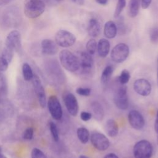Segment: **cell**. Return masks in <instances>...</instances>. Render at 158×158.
<instances>
[{
  "mask_svg": "<svg viewBox=\"0 0 158 158\" xmlns=\"http://www.w3.org/2000/svg\"><path fill=\"white\" fill-rule=\"evenodd\" d=\"M59 60L62 66L70 72H76L79 70L78 56L69 50H62L59 53Z\"/></svg>",
  "mask_w": 158,
  "mask_h": 158,
  "instance_id": "1",
  "label": "cell"
},
{
  "mask_svg": "<svg viewBox=\"0 0 158 158\" xmlns=\"http://www.w3.org/2000/svg\"><path fill=\"white\" fill-rule=\"evenodd\" d=\"M45 7L44 0H26L24 14L29 19H36L44 12Z\"/></svg>",
  "mask_w": 158,
  "mask_h": 158,
  "instance_id": "2",
  "label": "cell"
},
{
  "mask_svg": "<svg viewBox=\"0 0 158 158\" xmlns=\"http://www.w3.org/2000/svg\"><path fill=\"white\" fill-rule=\"evenodd\" d=\"M78 58L79 60V70L80 73L84 75H89L93 71L94 68V59L92 55L85 51L80 52L78 54Z\"/></svg>",
  "mask_w": 158,
  "mask_h": 158,
  "instance_id": "3",
  "label": "cell"
},
{
  "mask_svg": "<svg viewBox=\"0 0 158 158\" xmlns=\"http://www.w3.org/2000/svg\"><path fill=\"white\" fill-rule=\"evenodd\" d=\"M133 153L135 158H151L153 153L152 144L146 139L139 140L134 145Z\"/></svg>",
  "mask_w": 158,
  "mask_h": 158,
  "instance_id": "4",
  "label": "cell"
},
{
  "mask_svg": "<svg viewBox=\"0 0 158 158\" xmlns=\"http://www.w3.org/2000/svg\"><path fill=\"white\" fill-rule=\"evenodd\" d=\"M130 48L124 43H120L116 44L111 50L110 58L115 63L119 64L124 62L129 56Z\"/></svg>",
  "mask_w": 158,
  "mask_h": 158,
  "instance_id": "5",
  "label": "cell"
},
{
  "mask_svg": "<svg viewBox=\"0 0 158 158\" xmlns=\"http://www.w3.org/2000/svg\"><path fill=\"white\" fill-rule=\"evenodd\" d=\"M76 41L75 36L65 30H60L56 33L55 42L62 48H69L73 46Z\"/></svg>",
  "mask_w": 158,
  "mask_h": 158,
  "instance_id": "6",
  "label": "cell"
},
{
  "mask_svg": "<svg viewBox=\"0 0 158 158\" xmlns=\"http://www.w3.org/2000/svg\"><path fill=\"white\" fill-rule=\"evenodd\" d=\"M90 141L93 146L97 150L104 151L108 149L110 142L107 136L102 133L94 131L90 135Z\"/></svg>",
  "mask_w": 158,
  "mask_h": 158,
  "instance_id": "7",
  "label": "cell"
},
{
  "mask_svg": "<svg viewBox=\"0 0 158 158\" xmlns=\"http://www.w3.org/2000/svg\"><path fill=\"white\" fill-rule=\"evenodd\" d=\"M114 102L120 110H126L128 107L129 101L127 86L122 85L118 88L114 96Z\"/></svg>",
  "mask_w": 158,
  "mask_h": 158,
  "instance_id": "8",
  "label": "cell"
},
{
  "mask_svg": "<svg viewBox=\"0 0 158 158\" xmlns=\"http://www.w3.org/2000/svg\"><path fill=\"white\" fill-rule=\"evenodd\" d=\"M48 107L51 115L54 120H59L61 119L63 115L62 108L56 96H49L48 101Z\"/></svg>",
  "mask_w": 158,
  "mask_h": 158,
  "instance_id": "9",
  "label": "cell"
},
{
  "mask_svg": "<svg viewBox=\"0 0 158 158\" xmlns=\"http://www.w3.org/2000/svg\"><path fill=\"white\" fill-rule=\"evenodd\" d=\"M5 46L12 49L14 51L20 52L22 49L20 33L17 30L11 31L6 38Z\"/></svg>",
  "mask_w": 158,
  "mask_h": 158,
  "instance_id": "10",
  "label": "cell"
},
{
  "mask_svg": "<svg viewBox=\"0 0 158 158\" xmlns=\"http://www.w3.org/2000/svg\"><path fill=\"white\" fill-rule=\"evenodd\" d=\"M130 125L136 130H142L145 125V120L143 115L136 110H131L128 114Z\"/></svg>",
  "mask_w": 158,
  "mask_h": 158,
  "instance_id": "11",
  "label": "cell"
},
{
  "mask_svg": "<svg viewBox=\"0 0 158 158\" xmlns=\"http://www.w3.org/2000/svg\"><path fill=\"white\" fill-rule=\"evenodd\" d=\"M134 91L140 96H148L152 91V86L149 81L144 78H139L133 83Z\"/></svg>",
  "mask_w": 158,
  "mask_h": 158,
  "instance_id": "12",
  "label": "cell"
},
{
  "mask_svg": "<svg viewBox=\"0 0 158 158\" xmlns=\"http://www.w3.org/2000/svg\"><path fill=\"white\" fill-rule=\"evenodd\" d=\"M64 102L68 112L75 117L78 112L79 106L75 96L71 93H67L64 96Z\"/></svg>",
  "mask_w": 158,
  "mask_h": 158,
  "instance_id": "13",
  "label": "cell"
},
{
  "mask_svg": "<svg viewBox=\"0 0 158 158\" xmlns=\"http://www.w3.org/2000/svg\"><path fill=\"white\" fill-rule=\"evenodd\" d=\"M32 80V84L35 89V91L39 103L42 107H44L46 105V98L45 91L43 88V86L41 82L40 79L36 75H34Z\"/></svg>",
  "mask_w": 158,
  "mask_h": 158,
  "instance_id": "14",
  "label": "cell"
},
{
  "mask_svg": "<svg viewBox=\"0 0 158 158\" xmlns=\"http://www.w3.org/2000/svg\"><path fill=\"white\" fill-rule=\"evenodd\" d=\"M58 45L56 43L50 39H44L41 41V51L44 54L53 56L58 51Z\"/></svg>",
  "mask_w": 158,
  "mask_h": 158,
  "instance_id": "15",
  "label": "cell"
},
{
  "mask_svg": "<svg viewBox=\"0 0 158 158\" xmlns=\"http://www.w3.org/2000/svg\"><path fill=\"white\" fill-rule=\"evenodd\" d=\"M101 27L99 22L95 18H91L87 27V31L88 35L93 38L97 37L100 35Z\"/></svg>",
  "mask_w": 158,
  "mask_h": 158,
  "instance_id": "16",
  "label": "cell"
},
{
  "mask_svg": "<svg viewBox=\"0 0 158 158\" xmlns=\"http://www.w3.org/2000/svg\"><path fill=\"white\" fill-rule=\"evenodd\" d=\"M110 44L106 38H101L98 43L97 51L98 55L102 58L106 57L110 52Z\"/></svg>",
  "mask_w": 158,
  "mask_h": 158,
  "instance_id": "17",
  "label": "cell"
},
{
  "mask_svg": "<svg viewBox=\"0 0 158 158\" xmlns=\"http://www.w3.org/2000/svg\"><path fill=\"white\" fill-rule=\"evenodd\" d=\"M104 34L106 38L113 39L117 34V28L115 22L112 20L106 22L104 26Z\"/></svg>",
  "mask_w": 158,
  "mask_h": 158,
  "instance_id": "18",
  "label": "cell"
},
{
  "mask_svg": "<svg viewBox=\"0 0 158 158\" xmlns=\"http://www.w3.org/2000/svg\"><path fill=\"white\" fill-rule=\"evenodd\" d=\"M91 109L92 110V116L98 120L101 121L104 117V110L102 106L98 101H93L91 104Z\"/></svg>",
  "mask_w": 158,
  "mask_h": 158,
  "instance_id": "19",
  "label": "cell"
},
{
  "mask_svg": "<svg viewBox=\"0 0 158 158\" xmlns=\"http://www.w3.org/2000/svg\"><path fill=\"white\" fill-rule=\"evenodd\" d=\"M105 131L109 136H115L118 133V126L116 121L112 118L108 119L105 124Z\"/></svg>",
  "mask_w": 158,
  "mask_h": 158,
  "instance_id": "20",
  "label": "cell"
},
{
  "mask_svg": "<svg viewBox=\"0 0 158 158\" xmlns=\"http://www.w3.org/2000/svg\"><path fill=\"white\" fill-rule=\"evenodd\" d=\"M141 0H130L128 12L130 17L134 18L138 14L141 6Z\"/></svg>",
  "mask_w": 158,
  "mask_h": 158,
  "instance_id": "21",
  "label": "cell"
},
{
  "mask_svg": "<svg viewBox=\"0 0 158 158\" xmlns=\"http://www.w3.org/2000/svg\"><path fill=\"white\" fill-rule=\"evenodd\" d=\"M77 135L80 141L83 144H86L90 139L89 130L85 127H79L77 130Z\"/></svg>",
  "mask_w": 158,
  "mask_h": 158,
  "instance_id": "22",
  "label": "cell"
},
{
  "mask_svg": "<svg viewBox=\"0 0 158 158\" xmlns=\"http://www.w3.org/2000/svg\"><path fill=\"white\" fill-rule=\"evenodd\" d=\"M114 72V67L112 65H107L103 70L101 75V82L106 84L110 80Z\"/></svg>",
  "mask_w": 158,
  "mask_h": 158,
  "instance_id": "23",
  "label": "cell"
},
{
  "mask_svg": "<svg viewBox=\"0 0 158 158\" xmlns=\"http://www.w3.org/2000/svg\"><path fill=\"white\" fill-rule=\"evenodd\" d=\"M22 73L23 76V78L26 81L31 80L33 77V70L30 67V65L28 63H24L22 65Z\"/></svg>",
  "mask_w": 158,
  "mask_h": 158,
  "instance_id": "24",
  "label": "cell"
},
{
  "mask_svg": "<svg viewBox=\"0 0 158 158\" xmlns=\"http://www.w3.org/2000/svg\"><path fill=\"white\" fill-rule=\"evenodd\" d=\"M98 43L94 38L89 40L86 44V52L91 55H93L97 51Z\"/></svg>",
  "mask_w": 158,
  "mask_h": 158,
  "instance_id": "25",
  "label": "cell"
},
{
  "mask_svg": "<svg viewBox=\"0 0 158 158\" xmlns=\"http://www.w3.org/2000/svg\"><path fill=\"white\" fill-rule=\"evenodd\" d=\"M14 52V51L12 49L5 46V48L2 51L1 57L4 58L9 64L13 58Z\"/></svg>",
  "mask_w": 158,
  "mask_h": 158,
  "instance_id": "26",
  "label": "cell"
},
{
  "mask_svg": "<svg viewBox=\"0 0 158 158\" xmlns=\"http://www.w3.org/2000/svg\"><path fill=\"white\" fill-rule=\"evenodd\" d=\"M118 79L119 83L122 85H126L127 83H128V81L130 79V72L126 69L123 70L121 72L120 75L118 76Z\"/></svg>",
  "mask_w": 158,
  "mask_h": 158,
  "instance_id": "27",
  "label": "cell"
},
{
  "mask_svg": "<svg viewBox=\"0 0 158 158\" xmlns=\"http://www.w3.org/2000/svg\"><path fill=\"white\" fill-rule=\"evenodd\" d=\"M126 6V0H118L117 6L115 7V9L114 13V17L115 18H117L120 15L122 10L125 8Z\"/></svg>",
  "mask_w": 158,
  "mask_h": 158,
  "instance_id": "28",
  "label": "cell"
},
{
  "mask_svg": "<svg viewBox=\"0 0 158 158\" xmlns=\"http://www.w3.org/2000/svg\"><path fill=\"white\" fill-rule=\"evenodd\" d=\"M118 17H119V19L118 20L117 24H116V26L117 28V32H118L119 34L123 35L126 33V31H127L126 25H125L123 18L122 17H120V16Z\"/></svg>",
  "mask_w": 158,
  "mask_h": 158,
  "instance_id": "29",
  "label": "cell"
},
{
  "mask_svg": "<svg viewBox=\"0 0 158 158\" xmlns=\"http://www.w3.org/2000/svg\"><path fill=\"white\" fill-rule=\"evenodd\" d=\"M49 129L51 133V135L52 136L53 139L55 141H58L59 140V132L57 130V127L56 125L53 122H50L49 123Z\"/></svg>",
  "mask_w": 158,
  "mask_h": 158,
  "instance_id": "30",
  "label": "cell"
},
{
  "mask_svg": "<svg viewBox=\"0 0 158 158\" xmlns=\"http://www.w3.org/2000/svg\"><path fill=\"white\" fill-rule=\"evenodd\" d=\"M91 90L89 88H86V87H78L76 89V93L82 96L85 97H88L91 94Z\"/></svg>",
  "mask_w": 158,
  "mask_h": 158,
  "instance_id": "31",
  "label": "cell"
},
{
  "mask_svg": "<svg viewBox=\"0 0 158 158\" xmlns=\"http://www.w3.org/2000/svg\"><path fill=\"white\" fill-rule=\"evenodd\" d=\"M31 158H48L44 153L38 148H33L31 152Z\"/></svg>",
  "mask_w": 158,
  "mask_h": 158,
  "instance_id": "32",
  "label": "cell"
},
{
  "mask_svg": "<svg viewBox=\"0 0 158 158\" xmlns=\"http://www.w3.org/2000/svg\"><path fill=\"white\" fill-rule=\"evenodd\" d=\"M149 38L152 43H156L158 42V27H154L151 30Z\"/></svg>",
  "mask_w": 158,
  "mask_h": 158,
  "instance_id": "33",
  "label": "cell"
},
{
  "mask_svg": "<svg viewBox=\"0 0 158 158\" xmlns=\"http://www.w3.org/2000/svg\"><path fill=\"white\" fill-rule=\"evenodd\" d=\"M33 133H34L33 128L31 127H28L23 132V138L26 140H31L33 138Z\"/></svg>",
  "mask_w": 158,
  "mask_h": 158,
  "instance_id": "34",
  "label": "cell"
},
{
  "mask_svg": "<svg viewBox=\"0 0 158 158\" xmlns=\"http://www.w3.org/2000/svg\"><path fill=\"white\" fill-rule=\"evenodd\" d=\"M92 114L91 112H86V111H82L80 113V118L84 121V122H87L89 120L91 117H92Z\"/></svg>",
  "mask_w": 158,
  "mask_h": 158,
  "instance_id": "35",
  "label": "cell"
},
{
  "mask_svg": "<svg viewBox=\"0 0 158 158\" xmlns=\"http://www.w3.org/2000/svg\"><path fill=\"white\" fill-rule=\"evenodd\" d=\"M9 63L2 57H0V71H6L8 68Z\"/></svg>",
  "mask_w": 158,
  "mask_h": 158,
  "instance_id": "36",
  "label": "cell"
},
{
  "mask_svg": "<svg viewBox=\"0 0 158 158\" xmlns=\"http://www.w3.org/2000/svg\"><path fill=\"white\" fill-rule=\"evenodd\" d=\"M152 2V0H141V6L143 9H148Z\"/></svg>",
  "mask_w": 158,
  "mask_h": 158,
  "instance_id": "37",
  "label": "cell"
},
{
  "mask_svg": "<svg viewBox=\"0 0 158 158\" xmlns=\"http://www.w3.org/2000/svg\"><path fill=\"white\" fill-rule=\"evenodd\" d=\"M154 127V130H155L156 133L157 134H158V110H157L156 117V119H155Z\"/></svg>",
  "mask_w": 158,
  "mask_h": 158,
  "instance_id": "38",
  "label": "cell"
},
{
  "mask_svg": "<svg viewBox=\"0 0 158 158\" xmlns=\"http://www.w3.org/2000/svg\"><path fill=\"white\" fill-rule=\"evenodd\" d=\"M104 158H119L114 153H109L106 154Z\"/></svg>",
  "mask_w": 158,
  "mask_h": 158,
  "instance_id": "39",
  "label": "cell"
},
{
  "mask_svg": "<svg viewBox=\"0 0 158 158\" xmlns=\"http://www.w3.org/2000/svg\"><path fill=\"white\" fill-rule=\"evenodd\" d=\"M95 1L98 4L102 6L106 5L108 2V0H95Z\"/></svg>",
  "mask_w": 158,
  "mask_h": 158,
  "instance_id": "40",
  "label": "cell"
},
{
  "mask_svg": "<svg viewBox=\"0 0 158 158\" xmlns=\"http://www.w3.org/2000/svg\"><path fill=\"white\" fill-rule=\"evenodd\" d=\"M74 2L79 5H83L84 4V0H72Z\"/></svg>",
  "mask_w": 158,
  "mask_h": 158,
  "instance_id": "41",
  "label": "cell"
},
{
  "mask_svg": "<svg viewBox=\"0 0 158 158\" xmlns=\"http://www.w3.org/2000/svg\"><path fill=\"white\" fill-rule=\"evenodd\" d=\"M0 158H7L6 156H4L2 152H0Z\"/></svg>",
  "mask_w": 158,
  "mask_h": 158,
  "instance_id": "42",
  "label": "cell"
},
{
  "mask_svg": "<svg viewBox=\"0 0 158 158\" xmlns=\"http://www.w3.org/2000/svg\"><path fill=\"white\" fill-rule=\"evenodd\" d=\"M79 158H88V157L87 156H85V155H80V157H79Z\"/></svg>",
  "mask_w": 158,
  "mask_h": 158,
  "instance_id": "43",
  "label": "cell"
},
{
  "mask_svg": "<svg viewBox=\"0 0 158 158\" xmlns=\"http://www.w3.org/2000/svg\"><path fill=\"white\" fill-rule=\"evenodd\" d=\"M157 85H158V59H157Z\"/></svg>",
  "mask_w": 158,
  "mask_h": 158,
  "instance_id": "44",
  "label": "cell"
},
{
  "mask_svg": "<svg viewBox=\"0 0 158 158\" xmlns=\"http://www.w3.org/2000/svg\"><path fill=\"white\" fill-rule=\"evenodd\" d=\"M157 144H158V134H157Z\"/></svg>",
  "mask_w": 158,
  "mask_h": 158,
  "instance_id": "45",
  "label": "cell"
},
{
  "mask_svg": "<svg viewBox=\"0 0 158 158\" xmlns=\"http://www.w3.org/2000/svg\"><path fill=\"white\" fill-rule=\"evenodd\" d=\"M0 152H1V146H0Z\"/></svg>",
  "mask_w": 158,
  "mask_h": 158,
  "instance_id": "46",
  "label": "cell"
}]
</instances>
